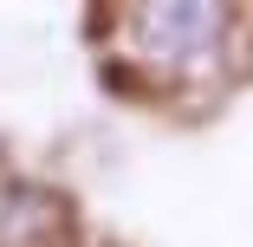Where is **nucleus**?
<instances>
[{
	"instance_id": "f257e3e1",
	"label": "nucleus",
	"mask_w": 253,
	"mask_h": 247,
	"mask_svg": "<svg viewBox=\"0 0 253 247\" xmlns=\"http://www.w3.org/2000/svg\"><path fill=\"white\" fill-rule=\"evenodd\" d=\"M130 52L156 72H195L221 39V0H130Z\"/></svg>"
}]
</instances>
